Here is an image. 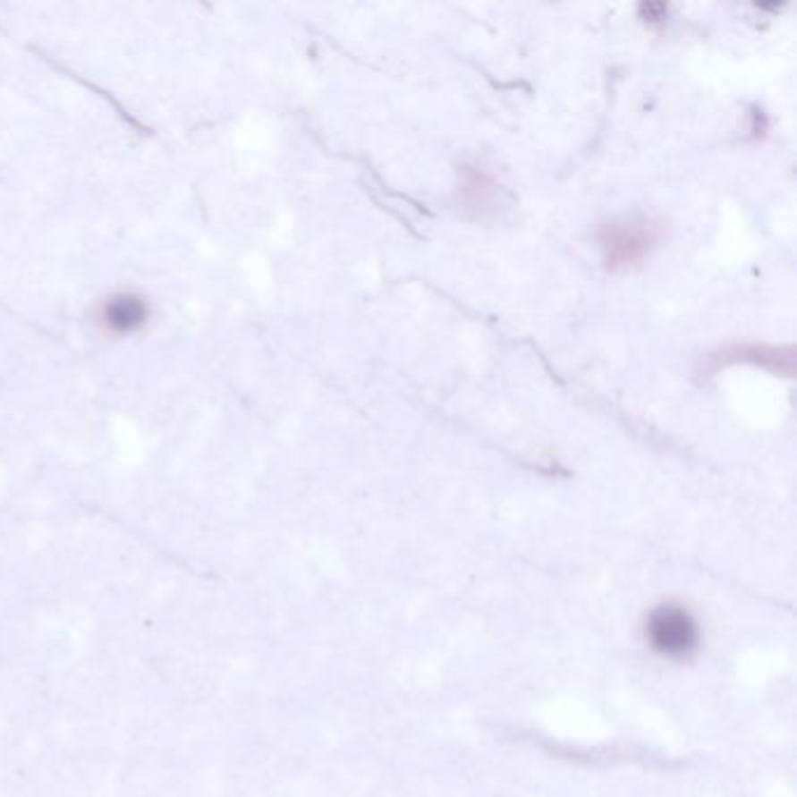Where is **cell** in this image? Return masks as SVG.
I'll use <instances>...</instances> for the list:
<instances>
[{"label": "cell", "instance_id": "6da1fadb", "mask_svg": "<svg viewBox=\"0 0 797 797\" xmlns=\"http://www.w3.org/2000/svg\"><path fill=\"white\" fill-rule=\"evenodd\" d=\"M659 239H662V225L643 213L610 217L598 225L597 230V243L601 248L604 265L613 272L643 260L657 248Z\"/></svg>", "mask_w": 797, "mask_h": 797}, {"label": "cell", "instance_id": "7a4b0ae2", "mask_svg": "<svg viewBox=\"0 0 797 797\" xmlns=\"http://www.w3.org/2000/svg\"><path fill=\"white\" fill-rule=\"evenodd\" d=\"M646 636L655 650L671 659L688 657L699 643V629L692 615L681 606L671 604L652 610V615L648 617Z\"/></svg>", "mask_w": 797, "mask_h": 797}, {"label": "cell", "instance_id": "3957f363", "mask_svg": "<svg viewBox=\"0 0 797 797\" xmlns=\"http://www.w3.org/2000/svg\"><path fill=\"white\" fill-rule=\"evenodd\" d=\"M734 356L739 360H750L758 362V365H765V368H772L776 372H785V375H793V365H785V362H793V351H788L785 356H781L779 349H767V346H739L734 351Z\"/></svg>", "mask_w": 797, "mask_h": 797}, {"label": "cell", "instance_id": "277c9868", "mask_svg": "<svg viewBox=\"0 0 797 797\" xmlns=\"http://www.w3.org/2000/svg\"><path fill=\"white\" fill-rule=\"evenodd\" d=\"M143 316H145L143 307H140L133 297H124V300L120 297V300H115V302L110 304L106 318H108L110 326L117 327V330H131V327H136L140 320H143Z\"/></svg>", "mask_w": 797, "mask_h": 797}]
</instances>
